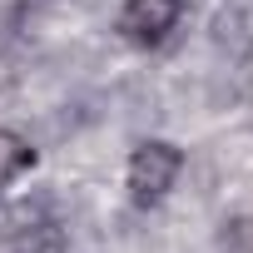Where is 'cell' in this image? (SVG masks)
<instances>
[{
  "instance_id": "cell-4",
  "label": "cell",
  "mask_w": 253,
  "mask_h": 253,
  "mask_svg": "<svg viewBox=\"0 0 253 253\" xmlns=\"http://www.w3.org/2000/svg\"><path fill=\"white\" fill-rule=\"evenodd\" d=\"M218 248L223 253H253V218H228L218 233Z\"/></svg>"
},
{
  "instance_id": "cell-3",
  "label": "cell",
  "mask_w": 253,
  "mask_h": 253,
  "mask_svg": "<svg viewBox=\"0 0 253 253\" xmlns=\"http://www.w3.org/2000/svg\"><path fill=\"white\" fill-rule=\"evenodd\" d=\"M30 164H35L30 139H25V134H15V129H0V189H5L15 174H25Z\"/></svg>"
},
{
  "instance_id": "cell-1",
  "label": "cell",
  "mask_w": 253,
  "mask_h": 253,
  "mask_svg": "<svg viewBox=\"0 0 253 253\" xmlns=\"http://www.w3.org/2000/svg\"><path fill=\"white\" fill-rule=\"evenodd\" d=\"M179 169H184V154H179L174 144L144 139V144L129 154V199H134L139 209H154V204L174 189Z\"/></svg>"
},
{
  "instance_id": "cell-2",
  "label": "cell",
  "mask_w": 253,
  "mask_h": 253,
  "mask_svg": "<svg viewBox=\"0 0 253 253\" xmlns=\"http://www.w3.org/2000/svg\"><path fill=\"white\" fill-rule=\"evenodd\" d=\"M184 15V0H124V10H119V35L129 40V45H164L169 30L179 25Z\"/></svg>"
}]
</instances>
